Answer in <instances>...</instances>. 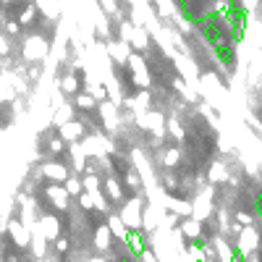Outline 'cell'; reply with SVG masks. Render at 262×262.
Returning <instances> with one entry per match:
<instances>
[{
	"label": "cell",
	"instance_id": "2",
	"mask_svg": "<svg viewBox=\"0 0 262 262\" xmlns=\"http://www.w3.org/2000/svg\"><path fill=\"white\" fill-rule=\"evenodd\" d=\"M118 210H121L118 215H121V221H123L126 225H129V231H134V228H142V215H145V202H142V199L137 197V194L126 199V202H123V205L118 207Z\"/></svg>",
	"mask_w": 262,
	"mask_h": 262
},
{
	"label": "cell",
	"instance_id": "13",
	"mask_svg": "<svg viewBox=\"0 0 262 262\" xmlns=\"http://www.w3.org/2000/svg\"><path fill=\"white\" fill-rule=\"evenodd\" d=\"M89 262H108V257H105V255H100V252H97V255H95V257H92Z\"/></svg>",
	"mask_w": 262,
	"mask_h": 262
},
{
	"label": "cell",
	"instance_id": "10",
	"mask_svg": "<svg viewBox=\"0 0 262 262\" xmlns=\"http://www.w3.org/2000/svg\"><path fill=\"white\" fill-rule=\"evenodd\" d=\"M47 241L50 239H45V236H42V233H37V236H32V244H29V252H32V257H35L37 262L39 260H45L47 257Z\"/></svg>",
	"mask_w": 262,
	"mask_h": 262
},
{
	"label": "cell",
	"instance_id": "5",
	"mask_svg": "<svg viewBox=\"0 0 262 262\" xmlns=\"http://www.w3.org/2000/svg\"><path fill=\"white\" fill-rule=\"evenodd\" d=\"M45 55H47V42L42 37H29L27 42H24V58H27L29 63H37Z\"/></svg>",
	"mask_w": 262,
	"mask_h": 262
},
{
	"label": "cell",
	"instance_id": "4",
	"mask_svg": "<svg viewBox=\"0 0 262 262\" xmlns=\"http://www.w3.org/2000/svg\"><path fill=\"white\" fill-rule=\"evenodd\" d=\"M58 134H61V137L69 142V145H76V142H81L89 131H87V126H84L81 118L76 115V118H71V121H66V123L58 126Z\"/></svg>",
	"mask_w": 262,
	"mask_h": 262
},
{
	"label": "cell",
	"instance_id": "7",
	"mask_svg": "<svg viewBox=\"0 0 262 262\" xmlns=\"http://www.w3.org/2000/svg\"><path fill=\"white\" fill-rule=\"evenodd\" d=\"M179 233H181L187 241H202V221H199V218H189V215L181 218Z\"/></svg>",
	"mask_w": 262,
	"mask_h": 262
},
{
	"label": "cell",
	"instance_id": "6",
	"mask_svg": "<svg viewBox=\"0 0 262 262\" xmlns=\"http://www.w3.org/2000/svg\"><path fill=\"white\" fill-rule=\"evenodd\" d=\"M113 241H115V236H113V231H111V225H108V223L92 231V244H95V252H100V255H105V252L111 249Z\"/></svg>",
	"mask_w": 262,
	"mask_h": 262
},
{
	"label": "cell",
	"instance_id": "9",
	"mask_svg": "<svg viewBox=\"0 0 262 262\" xmlns=\"http://www.w3.org/2000/svg\"><path fill=\"white\" fill-rule=\"evenodd\" d=\"M58 87L63 89V95H71V97H76V95H79V92L84 89V81H81V79H79V76H76L74 71H71V74H63V76H61Z\"/></svg>",
	"mask_w": 262,
	"mask_h": 262
},
{
	"label": "cell",
	"instance_id": "12",
	"mask_svg": "<svg viewBox=\"0 0 262 262\" xmlns=\"http://www.w3.org/2000/svg\"><path fill=\"white\" fill-rule=\"evenodd\" d=\"M8 53H11V45H8V39L0 35V55H8Z\"/></svg>",
	"mask_w": 262,
	"mask_h": 262
},
{
	"label": "cell",
	"instance_id": "1",
	"mask_svg": "<svg viewBox=\"0 0 262 262\" xmlns=\"http://www.w3.org/2000/svg\"><path fill=\"white\" fill-rule=\"evenodd\" d=\"M71 176V168H69V160H61V157H47L45 163L39 165V179L47 181V184H66V179Z\"/></svg>",
	"mask_w": 262,
	"mask_h": 262
},
{
	"label": "cell",
	"instance_id": "11",
	"mask_svg": "<svg viewBox=\"0 0 262 262\" xmlns=\"http://www.w3.org/2000/svg\"><path fill=\"white\" fill-rule=\"evenodd\" d=\"M66 189H69L71 197H79L84 191V181H81V173H71L69 179H66Z\"/></svg>",
	"mask_w": 262,
	"mask_h": 262
},
{
	"label": "cell",
	"instance_id": "3",
	"mask_svg": "<svg viewBox=\"0 0 262 262\" xmlns=\"http://www.w3.org/2000/svg\"><path fill=\"white\" fill-rule=\"evenodd\" d=\"M5 236L11 239V244L16 249H21V252H29V244H32V233H29V228L24 225L21 221H11L8 223V231Z\"/></svg>",
	"mask_w": 262,
	"mask_h": 262
},
{
	"label": "cell",
	"instance_id": "8",
	"mask_svg": "<svg viewBox=\"0 0 262 262\" xmlns=\"http://www.w3.org/2000/svg\"><path fill=\"white\" fill-rule=\"evenodd\" d=\"M97 97L92 95L89 89H81L79 95L74 97V108H76V113H95L97 111Z\"/></svg>",
	"mask_w": 262,
	"mask_h": 262
}]
</instances>
